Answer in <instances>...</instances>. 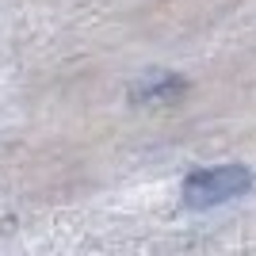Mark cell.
<instances>
[{
  "label": "cell",
  "mask_w": 256,
  "mask_h": 256,
  "mask_svg": "<svg viewBox=\"0 0 256 256\" xmlns=\"http://www.w3.org/2000/svg\"><path fill=\"white\" fill-rule=\"evenodd\" d=\"M248 188H252V172L245 164H214V168H199L184 180V203L192 210H210L218 203L245 195Z\"/></svg>",
  "instance_id": "cell-1"
},
{
  "label": "cell",
  "mask_w": 256,
  "mask_h": 256,
  "mask_svg": "<svg viewBox=\"0 0 256 256\" xmlns=\"http://www.w3.org/2000/svg\"><path fill=\"white\" fill-rule=\"evenodd\" d=\"M188 92V80L176 73H146L138 84L130 88L134 104H176Z\"/></svg>",
  "instance_id": "cell-2"
}]
</instances>
